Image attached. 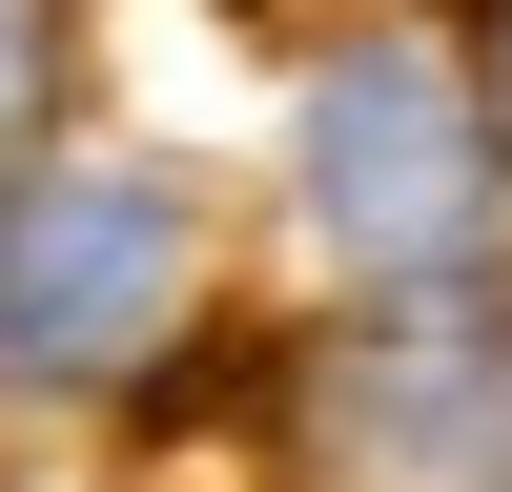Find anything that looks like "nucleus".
I'll use <instances>...</instances> for the list:
<instances>
[{
    "label": "nucleus",
    "mask_w": 512,
    "mask_h": 492,
    "mask_svg": "<svg viewBox=\"0 0 512 492\" xmlns=\"http://www.w3.org/2000/svg\"><path fill=\"white\" fill-rule=\"evenodd\" d=\"M492 123H512V0H492Z\"/></svg>",
    "instance_id": "39448f33"
},
{
    "label": "nucleus",
    "mask_w": 512,
    "mask_h": 492,
    "mask_svg": "<svg viewBox=\"0 0 512 492\" xmlns=\"http://www.w3.org/2000/svg\"><path fill=\"white\" fill-rule=\"evenodd\" d=\"M21 82H41V0H0V123H21Z\"/></svg>",
    "instance_id": "20e7f679"
},
{
    "label": "nucleus",
    "mask_w": 512,
    "mask_h": 492,
    "mask_svg": "<svg viewBox=\"0 0 512 492\" xmlns=\"http://www.w3.org/2000/svg\"><path fill=\"white\" fill-rule=\"evenodd\" d=\"M308 492H512V308H369L287 390Z\"/></svg>",
    "instance_id": "f257e3e1"
},
{
    "label": "nucleus",
    "mask_w": 512,
    "mask_h": 492,
    "mask_svg": "<svg viewBox=\"0 0 512 492\" xmlns=\"http://www.w3.org/2000/svg\"><path fill=\"white\" fill-rule=\"evenodd\" d=\"M185 287H205V226L144 164H41V185H0V369L103 390V369H144L164 328H185Z\"/></svg>",
    "instance_id": "f03ea898"
},
{
    "label": "nucleus",
    "mask_w": 512,
    "mask_h": 492,
    "mask_svg": "<svg viewBox=\"0 0 512 492\" xmlns=\"http://www.w3.org/2000/svg\"><path fill=\"white\" fill-rule=\"evenodd\" d=\"M308 205H328V246H369V267H472L492 144H472V103H451L410 41H349V62L308 82Z\"/></svg>",
    "instance_id": "7ed1b4c3"
}]
</instances>
